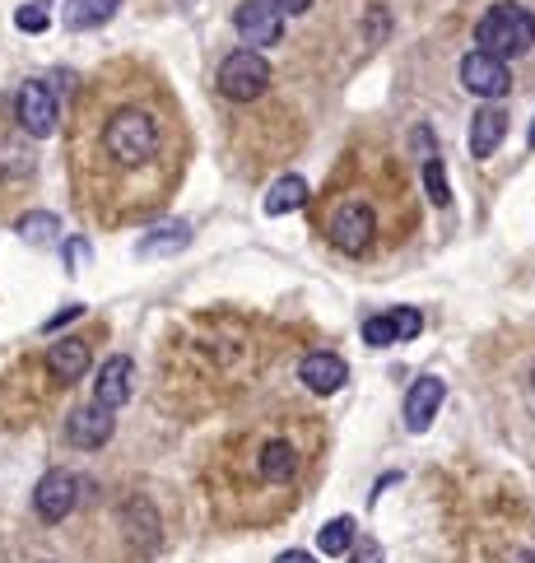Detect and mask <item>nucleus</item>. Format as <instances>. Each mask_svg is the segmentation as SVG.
Here are the masks:
<instances>
[{"label":"nucleus","instance_id":"f257e3e1","mask_svg":"<svg viewBox=\"0 0 535 563\" xmlns=\"http://www.w3.org/2000/svg\"><path fill=\"white\" fill-rule=\"evenodd\" d=\"M182 112L149 70L121 61L75 94L70 173L89 215L103 224L159 215L182 177Z\"/></svg>","mask_w":535,"mask_h":563},{"label":"nucleus","instance_id":"f03ea898","mask_svg":"<svg viewBox=\"0 0 535 563\" xmlns=\"http://www.w3.org/2000/svg\"><path fill=\"white\" fill-rule=\"evenodd\" d=\"M475 42H480V52H494V56H503V61L526 56L535 47V19L522 5H494V10L475 24Z\"/></svg>","mask_w":535,"mask_h":563},{"label":"nucleus","instance_id":"7ed1b4c3","mask_svg":"<svg viewBox=\"0 0 535 563\" xmlns=\"http://www.w3.org/2000/svg\"><path fill=\"white\" fill-rule=\"evenodd\" d=\"M326 238L331 247H340L345 256H363L373 252L377 242V210L363 196H340L326 215Z\"/></svg>","mask_w":535,"mask_h":563},{"label":"nucleus","instance_id":"20e7f679","mask_svg":"<svg viewBox=\"0 0 535 563\" xmlns=\"http://www.w3.org/2000/svg\"><path fill=\"white\" fill-rule=\"evenodd\" d=\"M270 89V66L266 56L242 47V52H228L224 66H219V94L233 98V103H252Z\"/></svg>","mask_w":535,"mask_h":563},{"label":"nucleus","instance_id":"39448f33","mask_svg":"<svg viewBox=\"0 0 535 563\" xmlns=\"http://www.w3.org/2000/svg\"><path fill=\"white\" fill-rule=\"evenodd\" d=\"M14 126H19L28 140H47V135L61 126L56 94L42 80H24V84H19V94H14Z\"/></svg>","mask_w":535,"mask_h":563},{"label":"nucleus","instance_id":"423d86ee","mask_svg":"<svg viewBox=\"0 0 535 563\" xmlns=\"http://www.w3.org/2000/svg\"><path fill=\"white\" fill-rule=\"evenodd\" d=\"M233 28L247 47H275L284 38V14L275 10V0H242L233 10Z\"/></svg>","mask_w":535,"mask_h":563},{"label":"nucleus","instance_id":"0eeeda50","mask_svg":"<svg viewBox=\"0 0 535 563\" xmlns=\"http://www.w3.org/2000/svg\"><path fill=\"white\" fill-rule=\"evenodd\" d=\"M80 503V480L70 475V470H47L33 489V512H38L42 522H66L70 512Z\"/></svg>","mask_w":535,"mask_h":563},{"label":"nucleus","instance_id":"6e6552de","mask_svg":"<svg viewBox=\"0 0 535 563\" xmlns=\"http://www.w3.org/2000/svg\"><path fill=\"white\" fill-rule=\"evenodd\" d=\"M461 84H466L475 98H508V89H512V75H508V66H503V56H494V52H470L466 61H461Z\"/></svg>","mask_w":535,"mask_h":563},{"label":"nucleus","instance_id":"1a4fd4ad","mask_svg":"<svg viewBox=\"0 0 535 563\" xmlns=\"http://www.w3.org/2000/svg\"><path fill=\"white\" fill-rule=\"evenodd\" d=\"M303 466V456H298L294 438H266V443L256 447V461H252V475L261 484H289Z\"/></svg>","mask_w":535,"mask_h":563},{"label":"nucleus","instance_id":"9d476101","mask_svg":"<svg viewBox=\"0 0 535 563\" xmlns=\"http://www.w3.org/2000/svg\"><path fill=\"white\" fill-rule=\"evenodd\" d=\"M66 438H70V447H80V452H98V447L112 438V410L98 401L75 410L66 424Z\"/></svg>","mask_w":535,"mask_h":563},{"label":"nucleus","instance_id":"9b49d317","mask_svg":"<svg viewBox=\"0 0 535 563\" xmlns=\"http://www.w3.org/2000/svg\"><path fill=\"white\" fill-rule=\"evenodd\" d=\"M298 377H303V387L317 391V396H331V391H340L349 382V363L340 359V354H326V349H317V354H308V359L298 363Z\"/></svg>","mask_w":535,"mask_h":563},{"label":"nucleus","instance_id":"f8f14e48","mask_svg":"<svg viewBox=\"0 0 535 563\" xmlns=\"http://www.w3.org/2000/svg\"><path fill=\"white\" fill-rule=\"evenodd\" d=\"M131 391H135V363L126 359V354H117V359H107L103 368H98V387H94L98 405L121 410V405L131 401Z\"/></svg>","mask_w":535,"mask_h":563},{"label":"nucleus","instance_id":"ddd939ff","mask_svg":"<svg viewBox=\"0 0 535 563\" xmlns=\"http://www.w3.org/2000/svg\"><path fill=\"white\" fill-rule=\"evenodd\" d=\"M442 396H447V387H442L438 377H419L415 387H410V396H405V429L424 433L433 424V415L442 410Z\"/></svg>","mask_w":535,"mask_h":563},{"label":"nucleus","instance_id":"4468645a","mask_svg":"<svg viewBox=\"0 0 535 563\" xmlns=\"http://www.w3.org/2000/svg\"><path fill=\"white\" fill-rule=\"evenodd\" d=\"M508 135V112L503 108H480L475 121H470V159H489L498 149V140Z\"/></svg>","mask_w":535,"mask_h":563},{"label":"nucleus","instance_id":"2eb2a0df","mask_svg":"<svg viewBox=\"0 0 535 563\" xmlns=\"http://www.w3.org/2000/svg\"><path fill=\"white\" fill-rule=\"evenodd\" d=\"M191 247V224H168L159 233H149V238L135 242V256L140 261H154V256H173V252H187Z\"/></svg>","mask_w":535,"mask_h":563},{"label":"nucleus","instance_id":"dca6fc26","mask_svg":"<svg viewBox=\"0 0 535 563\" xmlns=\"http://www.w3.org/2000/svg\"><path fill=\"white\" fill-rule=\"evenodd\" d=\"M47 363H52L56 382H80L89 373V345L84 340H61V345H52Z\"/></svg>","mask_w":535,"mask_h":563},{"label":"nucleus","instance_id":"f3484780","mask_svg":"<svg viewBox=\"0 0 535 563\" xmlns=\"http://www.w3.org/2000/svg\"><path fill=\"white\" fill-rule=\"evenodd\" d=\"M117 10H121V0H66V10H61V19H66V28L84 33V28L107 24V19H112Z\"/></svg>","mask_w":535,"mask_h":563},{"label":"nucleus","instance_id":"a211bd4d","mask_svg":"<svg viewBox=\"0 0 535 563\" xmlns=\"http://www.w3.org/2000/svg\"><path fill=\"white\" fill-rule=\"evenodd\" d=\"M308 205V182L298 173H284L275 187L266 191V215H294Z\"/></svg>","mask_w":535,"mask_h":563},{"label":"nucleus","instance_id":"6ab92c4d","mask_svg":"<svg viewBox=\"0 0 535 563\" xmlns=\"http://www.w3.org/2000/svg\"><path fill=\"white\" fill-rule=\"evenodd\" d=\"M19 238H28L33 247H47V242L61 238V219L47 215V210H28V215H19Z\"/></svg>","mask_w":535,"mask_h":563},{"label":"nucleus","instance_id":"aec40b11","mask_svg":"<svg viewBox=\"0 0 535 563\" xmlns=\"http://www.w3.org/2000/svg\"><path fill=\"white\" fill-rule=\"evenodd\" d=\"M317 550H321V554H331V559H345V554L354 550V517H335V522L321 526Z\"/></svg>","mask_w":535,"mask_h":563},{"label":"nucleus","instance_id":"412c9836","mask_svg":"<svg viewBox=\"0 0 535 563\" xmlns=\"http://www.w3.org/2000/svg\"><path fill=\"white\" fill-rule=\"evenodd\" d=\"M33 154H28L24 135H14V140H0V173L10 177V182H24L28 173H33Z\"/></svg>","mask_w":535,"mask_h":563},{"label":"nucleus","instance_id":"4be33fe9","mask_svg":"<svg viewBox=\"0 0 535 563\" xmlns=\"http://www.w3.org/2000/svg\"><path fill=\"white\" fill-rule=\"evenodd\" d=\"M121 522H126V536H135V531H140V540H145V545H154V540H159V517H154V508H149L145 498H135L131 508L121 512Z\"/></svg>","mask_w":535,"mask_h":563},{"label":"nucleus","instance_id":"5701e85b","mask_svg":"<svg viewBox=\"0 0 535 563\" xmlns=\"http://www.w3.org/2000/svg\"><path fill=\"white\" fill-rule=\"evenodd\" d=\"M424 187H428V201L438 205V210H447V205H452V187H447V168H442L438 154H428V159H424Z\"/></svg>","mask_w":535,"mask_h":563},{"label":"nucleus","instance_id":"b1692460","mask_svg":"<svg viewBox=\"0 0 535 563\" xmlns=\"http://www.w3.org/2000/svg\"><path fill=\"white\" fill-rule=\"evenodd\" d=\"M363 345H396L391 312H387V317H368V322H363Z\"/></svg>","mask_w":535,"mask_h":563},{"label":"nucleus","instance_id":"393cba45","mask_svg":"<svg viewBox=\"0 0 535 563\" xmlns=\"http://www.w3.org/2000/svg\"><path fill=\"white\" fill-rule=\"evenodd\" d=\"M391 326H396V340L405 345V340H415L419 331H424V317H419L415 308H396L391 312Z\"/></svg>","mask_w":535,"mask_h":563},{"label":"nucleus","instance_id":"a878e982","mask_svg":"<svg viewBox=\"0 0 535 563\" xmlns=\"http://www.w3.org/2000/svg\"><path fill=\"white\" fill-rule=\"evenodd\" d=\"M14 24H19V33H47V28H52V19H47V10H42V5H19Z\"/></svg>","mask_w":535,"mask_h":563},{"label":"nucleus","instance_id":"bb28decb","mask_svg":"<svg viewBox=\"0 0 535 563\" xmlns=\"http://www.w3.org/2000/svg\"><path fill=\"white\" fill-rule=\"evenodd\" d=\"M80 303H70V308H61V312H56V317H52V322H47V326H42V331H47V336H52V331H61V326H66V322H75V317H80Z\"/></svg>","mask_w":535,"mask_h":563},{"label":"nucleus","instance_id":"cd10ccee","mask_svg":"<svg viewBox=\"0 0 535 563\" xmlns=\"http://www.w3.org/2000/svg\"><path fill=\"white\" fill-rule=\"evenodd\" d=\"M308 5H312V0H275V10H280V14H303Z\"/></svg>","mask_w":535,"mask_h":563},{"label":"nucleus","instance_id":"c85d7f7f","mask_svg":"<svg viewBox=\"0 0 535 563\" xmlns=\"http://www.w3.org/2000/svg\"><path fill=\"white\" fill-rule=\"evenodd\" d=\"M526 145H531V149H535V126H531V135H526Z\"/></svg>","mask_w":535,"mask_h":563}]
</instances>
